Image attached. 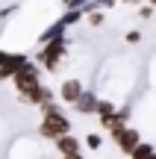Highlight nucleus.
Listing matches in <instances>:
<instances>
[{
    "label": "nucleus",
    "instance_id": "obj_1",
    "mask_svg": "<svg viewBox=\"0 0 156 159\" xmlns=\"http://www.w3.org/2000/svg\"><path fill=\"white\" fill-rule=\"evenodd\" d=\"M41 112H44V118H41V124H38V136H41V139L59 142L62 136H71V121L62 115V109H59L56 103L41 106Z\"/></svg>",
    "mask_w": 156,
    "mask_h": 159
},
{
    "label": "nucleus",
    "instance_id": "obj_2",
    "mask_svg": "<svg viewBox=\"0 0 156 159\" xmlns=\"http://www.w3.org/2000/svg\"><path fill=\"white\" fill-rule=\"evenodd\" d=\"M109 136H112V142H115V148L121 150V153H127V156H133V150L141 144V133L136 130V127H115Z\"/></svg>",
    "mask_w": 156,
    "mask_h": 159
},
{
    "label": "nucleus",
    "instance_id": "obj_3",
    "mask_svg": "<svg viewBox=\"0 0 156 159\" xmlns=\"http://www.w3.org/2000/svg\"><path fill=\"white\" fill-rule=\"evenodd\" d=\"M65 53H68V39H56L50 44H44V50L38 53V62L47 71H59V62L65 59Z\"/></svg>",
    "mask_w": 156,
    "mask_h": 159
},
{
    "label": "nucleus",
    "instance_id": "obj_4",
    "mask_svg": "<svg viewBox=\"0 0 156 159\" xmlns=\"http://www.w3.org/2000/svg\"><path fill=\"white\" fill-rule=\"evenodd\" d=\"M12 83H15L18 91H29V89H35V85H41V74H38V68H35L33 62H27V65L15 74Z\"/></svg>",
    "mask_w": 156,
    "mask_h": 159
},
{
    "label": "nucleus",
    "instance_id": "obj_5",
    "mask_svg": "<svg viewBox=\"0 0 156 159\" xmlns=\"http://www.w3.org/2000/svg\"><path fill=\"white\" fill-rule=\"evenodd\" d=\"M86 94V89H82V80H77V77H71V80H65L62 85H59V100H65V103H71L74 106L80 97Z\"/></svg>",
    "mask_w": 156,
    "mask_h": 159
},
{
    "label": "nucleus",
    "instance_id": "obj_6",
    "mask_svg": "<svg viewBox=\"0 0 156 159\" xmlns=\"http://www.w3.org/2000/svg\"><path fill=\"white\" fill-rule=\"evenodd\" d=\"M56 150H59V156H62V159H65V156H77V153L82 150V142L71 133V136H62V139L56 142Z\"/></svg>",
    "mask_w": 156,
    "mask_h": 159
},
{
    "label": "nucleus",
    "instance_id": "obj_7",
    "mask_svg": "<svg viewBox=\"0 0 156 159\" xmlns=\"http://www.w3.org/2000/svg\"><path fill=\"white\" fill-rule=\"evenodd\" d=\"M97 103H100L97 91H86V94L74 103V109H77L80 115H97Z\"/></svg>",
    "mask_w": 156,
    "mask_h": 159
},
{
    "label": "nucleus",
    "instance_id": "obj_8",
    "mask_svg": "<svg viewBox=\"0 0 156 159\" xmlns=\"http://www.w3.org/2000/svg\"><path fill=\"white\" fill-rule=\"evenodd\" d=\"M153 153H156V148H153V142H141L139 148L133 150V156H130V159H150Z\"/></svg>",
    "mask_w": 156,
    "mask_h": 159
},
{
    "label": "nucleus",
    "instance_id": "obj_9",
    "mask_svg": "<svg viewBox=\"0 0 156 159\" xmlns=\"http://www.w3.org/2000/svg\"><path fill=\"white\" fill-rule=\"evenodd\" d=\"M86 148L100 150V148H103V136H100V133H88V136H86Z\"/></svg>",
    "mask_w": 156,
    "mask_h": 159
},
{
    "label": "nucleus",
    "instance_id": "obj_10",
    "mask_svg": "<svg viewBox=\"0 0 156 159\" xmlns=\"http://www.w3.org/2000/svg\"><path fill=\"white\" fill-rule=\"evenodd\" d=\"M103 24H106L103 12H94V15H88V27H103Z\"/></svg>",
    "mask_w": 156,
    "mask_h": 159
},
{
    "label": "nucleus",
    "instance_id": "obj_11",
    "mask_svg": "<svg viewBox=\"0 0 156 159\" xmlns=\"http://www.w3.org/2000/svg\"><path fill=\"white\" fill-rule=\"evenodd\" d=\"M124 41H127V44H139V41H141V33H139V30H130V33L124 35Z\"/></svg>",
    "mask_w": 156,
    "mask_h": 159
},
{
    "label": "nucleus",
    "instance_id": "obj_12",
    "mask_svg": "<svg viewBox=\"0 0 156 159\" xmlns=\"http://www.w3.org/2000/svg\"><path fill=\"white\" fill-rule=\"evenodd\" d=\"M153 9H156V6L145 3V6H141V9H139V15H141V18H150V15H153Z\"/></svg>",
    "mask_w": 156,
    "mask_h": 159
},
{
    "label": "nucleus",
    "instance_id": "obj_13",
    "mask_svg": "<svg viewBox=\"0 0 156 159\" xmlns=\"http://www.w3.org/2000/svg\"><path fill=\"white\" fill-rule=\"evenodd\" d=\"M65 159H86V156H82V153H77V156H65Z\"/></svg>",
    "mask_w": 156,
    "mask_h": 159
},
{
    "label": "nucleus",
    "instance_id": "obj_14",
    "mask_svg": "<svg viewBox=\"0 0 156 159\" xmlns=\"http://www.w3.org/2000/svg\"><path fill=\"white\" fill-rule=\"evenodd\" d=\"M150 159H156V153H153V156H150Z\"/></svg>",
    "mask_w": 156,
    "mask_h": 159
}]
</instances>
